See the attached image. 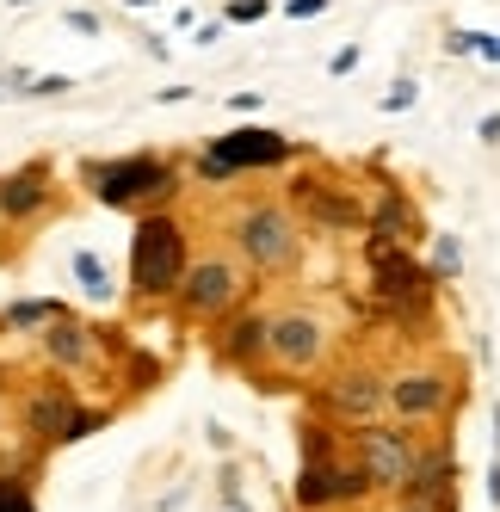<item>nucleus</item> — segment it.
<instances>
[{
    "instance_id": "nucleus-31",
    "label": "nucleus",
    "mask_w": 500,
    "mask_h": 512,
    "mask_svg": "<svg viewBox=\"0 0 500 512\" xmlns=\"http://www.w3.org/2000/svg\"><path fill=\"white\" fill-rule=\"evenodd\" d=\"M217 512H254V506H247V494L235 488V469L223 475V488H217Z\"/></svg>"
},
{
    "instance_id": "nucleus-3",
    "label": "nucleus",
    "mask_w": 500,
    "mask_h": 512,
    "mask_svg": "<svg viewBox=\"0 0 500 512\" xmlns=\"http://www.w3.org/2000/svg\"><path fill=\"white\" fill-rule=\"evenodd\" d=\"M340 358V327L315 303L291 297L266 309V389H309Z\"/></svg>"
},
{
    "instance_id": "nucleus-37",
    "label": "nucleus",
    "mask_w": 500,
    "mask_h": 512,
    "mask_svg": "<svg viewBox=\"0 0 500 512\" xmlns=\"http://www.w3.org/2000/svg\"><path fill=\"white\" fill-rule=\"evenodd\" d=\"M476 136H482V142H500V112H488V118L476 124Z\"/></svg>"
},
{
    "instance_id": "nucleus-1",
    "label": "nucleus",
    "mask_w": 500,
    "mask_h": 512,
    "mask_svg": "<svg viewBox=\"0 0 500 512\" xmlns=\"http://www.w3.org/2000/svg\"><path fill=\"white\" fill-rule=\"evenodd\" d=\"M359 260H365V309L383 327H396V334H433L439 278L426 272V253H414L402 241H383V235H365Z\"/></svg>"
},
{
    "instance_id": "nucleus-11",
    "label": "nucleus",
    "mask_w": 500,
    "mask_h": 512,
    "mask_svg": "<svg viewBox=\"0 0 500 512\" xmlns=\"http://www.w3.org/2000/svg\"><path fill=\"white\" fill-rule=\"evenodd\" d=\"M297 210V223L315 229V235H365V192L346 186V179L334 167H321L315 155L297 161L291 173V198H284Z\"/></svg>"
},
{
    "instance_id": "nucleus-21",
    "label": "nucleus",
    "mask_w": 500,
    "mask_h": 512,
    "mask_svg": "<svg viewBox=\"0 0 500 512\" xmlns=\"http://www.w3.org/2000/svg\"><path fill=\"white\" fill-rule=\"evenodd\" d=\"M389 512H457V488H402L389 494Z\"/></svg>"
},
{
    "instance_id": "nucleus-4",
    "label": "nucleus",
    "mask_w": 500,
    "mask_h": 512,
    "mask_svg": "<svg viewBox=\"0 0 500 512\" xmlns=\"http://www.w3.org/2000/svg\"><path fill=\"white\" fill-rule=\"evenodd\" d=\"M13 426L38 451H68V445H81V438L112 426V408H93L81 395V383H68V377H56V371L38 364V377L13 395Z\"/></svg>"
},
{
    "instance_id": "nucleus-25",
    "label": "nucleus",
    "mask_w": 500,
    "mask_h": 512,
    "mask_svg": "<svg viewBox=\"0 0 500 512\" xmlns=\"http://www.w3.org/2000/svg\"><path fill=\"white\" fill-rule=\"evenodd\" d=\"M278 13H284V19H297V25H309V19H328V13H334V0H278Z\"/></svg>"
},
{
    "instance_id": "nucleus-10",
    "label": "nucleus",
    "mask_w": 500,
    "mask_h": 512,
    "mask_svg": "<svg viewBox=\"0 0 500 512\" xmlns=\"http://www.w3.org/2000/svg\"><path fill=\"white\" fill-rule=\"evenodd\" d=\"M309 414L340 432H359L371 420H389V377L365 358H334L328 371L309 383Z\"/></svg>"
},
{
    "instance_id": "nucleus-12",
    "label": "nucleus",
    "mask_w": 500,
    "mask_h": 512,
    "mask_svg": "<svg viewBox=\"0 0 500 512\" xmlns=\"http://www.w3.org/2000/svg\"><path fill=\"white\" fill-rule=\"evenodd\" d=\"M31 358L68 383H112V334L81 321L75 309L56 315L44 334H31Z\"/></svg>"
},
{
    "instance_id": "nucleus-33",
    "label": "nucleus",
    "mask_w": 500,
    "mask_h": 512,
    "mask_svg": "<svg viewBox=\"0 0 500 512\" xmlns=\"http://www.w3.org/2000/svg\"><path fill=\"white\" fill-rule=\"evenodd\" d=\"M229 105H235V112H241V118H254V112H260V105H266V93H254V87H241V93H229Z\"/></svg>"
},
{
    "instance_id": "nucleus-2",
    "label": "nucleus",
    "mask_w": 500,
    "mask_h": 512,
    "mask_svg": "<svg viewBox=\"0 0 500 512\" xmlns=\"http://www.w3.org/2000/svg\"><path fill=\"white\" fill-rule=\"evenodd\" d=\"M303 469H297V512H352L371 500V475L359 463V451H352V432L328 426V420H303Z\"/></svg>"
},
{
    "instance_id": "nucleus-32",
    "label": "nucleus",
    "mask_w": 500,
    "mask_h": 512,
    "mask_svg": "<svg viewBox=\"0 0 500 512\" xmlns=\"http://www.w3.org/2000/svg\"><path fill=\"white\" fill-rule=\"evenodd\" d=\"M223 31H229V25H223V13H217V19L192 25V44H198V50H210V44H223Z\"/></svg>"
},
{
    "instance_id": "nucleus-5",
    "label": "nucleus",
    "mask_w": 500,
    "mask_h": 512,
    "mask_svg": "<svg viewBox=\"0 0 500 512\" xmlns=\"http://www.w3.org/2000/svg\"><path fill=\"white\" fill-rule=\"evenodd\" d=\"M81 186L93 192V204L105 210H173V198H180V179L186 167L173 155H155V149H130V155H112V161H81Z\"/></svg>"
},
{
    "instance_id": "nucleus-8",
    "label": "nucleus",
    "mask_w": 500,
    "mask_h": 512,
    "mask_svg": "<svg viewBox=\"0 0 500 512\" xmlns=\"http://www.w3.org/2000/svg\"><path fill=\"white\" fill-rule=\"evenodd\" d=\"M192 266V229L173 210H142L130 229V297L136 303H167Z\"/></svg>"
},
{
    "instance_id": "nucleus-16",
    "label": "nucleus",
    "mask_w": 500,
    "mask_h": 512,
    "mask_svg": "<svg viewBox=\"0 0 500 512\" xmlns=\"http://www.w3.org/2000/svg\"><path fill=\"white\" fill-rule=\"evenodd\" d=\"M62 204L56 167L50 161H19L13 173H0V229H31Z\"/></svg>"
},
{
    "instance_id": "nucleus-41",
    "label": "nucleus",
    "mask_w": 500,
    "mask_h": 512,
    "mask_svg": "<svg viewBox=\"0 0 500 512\" xmlns=\"http://www.w3.org/2000/svg\"><path fill=\"white\" fill-rule=\"evenodd\" d=\"M494 62H500V31H494Z\"/></svg>"
},
{
    "instance_id": "nucleus-39",
    "label": "nucleus",
    "mask_w": 500,
    "mask_h": 512,
    "mask_svg": "<svg viewBox=\"0 0 500 512\" xmlns=\"http://www.w3.org/2000/svg\"><path fill=\"white\" fill-rule=\"evenodd\" d=\"M488 426H494V457H500V401H494V414H488Z\"/></svg>"
},
{
    "instance_id": "nucleus-24",
    "label": "nucleus",
    "mask_w": 500,
    "mask_h": 512,
    "mask_svg": "<svg viewBox=\"0 0 500 512\" xmlns=\"http://www.w3.org/2000/svg\"><path fill=\"white\" fill-rule=\"evenodd\" d=\"M0 512H38V494L25 475H0Z\"/></svg>"
},
{
    "instance_id": "nucleus-22",
    "label": "nucleus",
    "mask_w": 500,
    "mask_h": 512,
    "mask_svg": "<svg viewBox=\"0 0 500 512\" xmlns=\"http://www.w3.org/2000/svg\"><path fill=\"white\" fill-rule=\"evenodd\" d=\"M377 105H383L389 118H402V112H414V105H420V75H414V68H396V81L383 87V99H377Z\"/></svg>"
},
{
    "instance_id": "nucleus-28",
    "label": "nucleus",
    "mask_w": 500,
    "mask_h": 512,
    "mask_svg": "<svg viewBox=\"0 0 500 512\" xmlns=\"http://www.w3.org/2000/svg\"><path fill=\"white\" fill-rule=\"evenodd\" d=\"M62 25H68V31H81V38H99V31H105V19H99L93 7H68Z\"/></svg>"
},
{
    "instance_id": "nucleus-40",
    "label": "nucleus",
    "mask_w": 500,
    "mask_h": 512,
    "mask_svg": "<svg viewBox=\"0 0 500 512\" xmlns=\"http://www.w3.org/2000/svg\"><path fill=\"white\" fill-rule=\"evenodd\" d=\"M7 7H13V13H31V7H38V0H7Z\"/></svg>"
},
{
    "instance_id": "nucleus-15",
    "label": "nucleus",
    "mask_w": 500,
    "mask_h": 512,
    "mask_svg": "<svg viewBox=\"0 0 500 512\" xmlns=\"http://www.w3.org/2000/svg\"><path fill=\"white\" fill-rule=\"evenodd\" d=\"M210 358H217L223 371L247 377L254 389H266V309L247 303V309H235L229 321L210 327Z\"/></svg>"
},
{
    "instance_id": "nucleus-23",
    "label": "nucleus",
    "mask_w": 500,
    "mask_h": 512,
    "mask_svg": "<svg viewBox=\"0 0 500 512\" xmlns=\"http://www.w3.org/2000/svg\"><path fill=\"white\" fill-rule=\"evenodd\" d=\"M278 0H223V25H266Z\"/></svg>"
},
{
    "instance_id": "nucleus-34",
    "label": "nucleus",
    "mask_w": 500,
    "mask_h": 512,
    "mask_svg": "<svg viewBox=\"0 0 500 512\" xmlns=\"http://www.w3.org/2000/svg\"><path fill=\"white\" fill-rule=\"evenodd\" d=\"M204 438H210V451H235V432L223 420H204Z\"/></svg>"
},
{
    "instance_id": "nucleus-17",
    "label": "nucleus",
    "mask_w": 500,
    "mask_h": 512,
    "mask_svg": "<svg viewBox=\"0 0 500 512\" xmlns=\"http://www.w3.org/2000/svg\"><path fill=\"white\" fill-rule=\"evenodd\" d=\"M365 173H377V192L365 198V235L402 241V247L426 241V216H420V204L396 186V179H383V155H371V161H365Z\"/></svg>"
},
{
    "instance_id": "nucleus-29",
    "label": "nucleus",
    "mask_w": 500,
    "mask_h": 512,
    "mask_svg": "<svg viewBox=\"0 0 500 512\" xmlns=\"http://www.w3.org/2000/svg\"><path fill=\"white\" fill-rule=\"evenodd\" d=\"M56 93H75V81L68 75H31V87H25V99H56Z\"/></svg>"
},
{
    "instance_id": "nucleus-9",
    "label": "nucleus",
    "mask_w": 500,
    "mask_h": 512,
    "mask_svg": "<svg viewBox=\"0 0 500 512\" xmlns=\"http://www.w3.org/2000/svg\"><path fill=\"white\" fill-rule=\"evenodd\" d=\"M309 149L291 142L284 130H266V124H235L223 136H210L204 149L192 155V173L204 186H229V179H247V173H284L297 167Z\"/></svg>"
},
{
    "instance_id": "nucleus-19",
    "label": "nucleus",
    "mask_w": 500,
    "mask_h": 512,
    "mask_svg": "<svg viewBox=\"0 0 500 512\" xmlns=\"http://www.w3.org/2000/svg\"><path fill=\"white\" fill-rule=\"evenodd\" d=\"M68 266H75V284H81L87 303H99V309L118 303V278H112V266H105L93 247H75V260H68Z\"/></svg>"
},
{
    "instance_id": "nucleus-6",
    "label": "nucleus",
    "mask_w": 500,
    "mask_h": 512,
    "mask_svg": "<svg viewBox=\"0 0 500 512\" xmlns=\"http://www.w3.org/2000/svg\"><path fill=\"white\" fill-rule=\"evenodd\" d=\"M303 241H309V229L297 223V210L284 204V198H247L229 216V253L260 284L266 278H291L303 266V253H309Z\"/></svg>"
},
{
    "instance_id": "nucleus-27",
    "label": "nucleus",
    "mask_w": 500,
    "mask_h": 512,
    "mask_svg": "<svg viewBox=\"0 0 500 512\" xmlns=\"http://www.w3.org/2000/svg\"><path fill=\"white\" fill-rule=\"evenodd\" d=\"M359 62H365V44H340V50L328 56V75H334V81H346V75H352Z\"/></svg>"
},
{
    "instance_id": "nucleus-36",
    "label": "nucleus",
    "mask_w": 500,
    "mask_h": 512,
    "mask_svg": "<svg viewBox=\"0 0 500 512\" xmlns=\"http://www.w3.org/2000/svg\"><path fill=\"white\" fill-rule=\"evenodd\" d=\"M488 506H494V512H500V457H494V463H488Z\"/></svg>"
},
{
    "instance_id": "nucleus-20",
    "label": "nucleus",
    "mask_w": 500,
    "mask_h": 512,
    "mask_svg": "<svg viewBox=\"0 0 500 512\" xmlns=\"http://www.w3.org/2000/svg\"><path fill=\"white\" fill-rule=\"evenodd\" d=\"M426 272H433L439 284H457L463 278V241L457 235H433L426 241Z\"/></svg>"
},
{
    "instance_id": "nucleus-7",
    "label": "nucleus",
    "mask_w": 500,
    "mask_h": 512,
    "mask_svg": "<svg viewBox=\"0 0 500 512\" xmlns=\"http://www.w3.org/2000/svg\"><path fill=\"white\" fill-rule=\"evenodd\" d=\"M260 297V278L247 272L229 247H210V253H192V266H186V278H180V290H173V315H180L186 327H217V321H229L235 309H247Z\"/></svg>"
},
{
    "instance_id": "nucleus-18",
    "label": "nucleus",
    "mask_w": 500,
    "mask_h": 512,
    "mask_svg": "<svg viewBox=\"0 0 500 512\" xmlns=\"http://www.w3.org/2000/svg\"><path fill=\"white\" fill-rule=\"evenodd\" d=\"M56 315H68L62 297H13V303H0V340L7 334H44Z\"/></svg>"
},
{
    "instance_id": "nucleus-26",
    "label": "nucleus",
    "mask_w": 500,
    "mask_h": 512,
    "mask_svg": "<svg viewBox=\"0 0 500 512\" xmlns=\"http://www.w3.org/2000/svg\"><path fill=\"white\" fill-rule=\"evenodd\" d=\"M439 44H445V56H476V25H445Z\"/></svg>"
},
{
    "instance_id": "nucleus-13",
    "label": "nucleus",
    "mask_w": 500,
    "mask_h": 512,
    "mask_svg": "<svg viewBox=\"0 0 500 512\" xmlns=\"http://www.w3.org/2000/svg\"><path fill=\"white\" fill-rule=\"evenodd\" d=\"M463 377L445 371V364H414V371L389 377V420L408 432H445L451 414L463 408Z\"/></svg>"
},
{
    "instance_id": "nucleus-38",
    "label": "nucleus",
    "mask_w": 500,
    "mask_h": 512,
    "mask_svg": "<svg viewBox=\"0 0 500 512\" xmlns=\"http://www.w3.org/2000/svg\"><path fill=\"white\" fill-rule=\"evenodd\" d=\"M118 7H124V13H155L161 0H118Z\"/></svg>"
},
{
    "instance_id": "nucleus-14",
    "label": "nucleus",
    "mask_w": 500,
    "mask_h": 512,
    "mask_svg": "<svg viewBox=\"0 0 500 512\" xmlns=\"http://www.w3.org/2000/svg\"><path fill=\"white\" fill-rule=\"evenodd\" d=\"M352 451H359V463L371 475V494H402L420 463V432H408L396 420H371L352 432Z\"/></svg>"
},
{
    "instance_id": "nucleus-30",
    "label": "nucleus",
    "mask_w": 500,
    "mask_h": 512,
    "mask_svg": "<svg viewBox=\"0 0 500 512\" xmlns=\"http://www.w3.org/2000/svg\"><path fill=\"white\" fill-rule=\"evenodd\" d=\"M25 87H31V68L0 62V93H7V99H25Z\"/></svg>"
},
{
    "instance_id": "nucleus-35",
    "label": "nucleus",
    "mask_w": 500,
    "mask_h": 512,
    "mask_svg": "<svg viewBox=\"0 0 500 512\" xmlns=\"http://www.w3.org/2000/svg\"><path fill=\"white\" fill-rule=\"evenodd\" d=\"M186 99H198L186 81H173V87H161V93H155V105H186Z\"/></svg>"
}]
</instances>
